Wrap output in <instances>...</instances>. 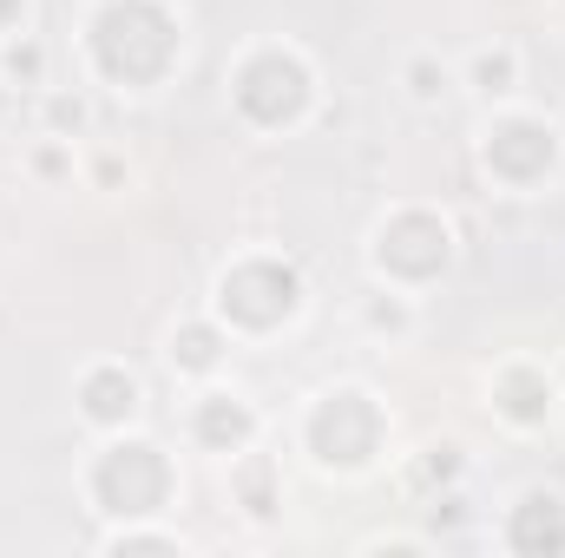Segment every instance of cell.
<instances>
[{
    "label": "cell",
    "instance_id": "1",
    "mask_svg": "<svg viewBox=\"0 0 565 558\" xmlns=\"http://www.w3.org/2000/svg\"><path fill=\"white\" fill-rule=\"evenodd\" d=\"M198 53V20L184 0H79L73 7V73L113 99L151 106L164 99Z\"/></svg>",
    "mask_w": 565,
    "mask_h": 558
},
{
    "label": "cell",
    "instance_id": "2",
    "mask_svg": "<svg viewBox=\"0 0 565 558\" xmlns=\"http://www.w3.org/2000/svg\"><path fill=\"white\" fill-rule=\"evenodd\" d=\"M217 99L231 132L250 144H289L309 139L329 119V73L316 60V46H302L296 33H250L231 46L224 73H217Z\"/></svg>",
    "mask_w": 565,
    "mask_h": 558
},
{
    "label": "cell",
    "instance_id": "3",
    "mask_svg": "<svg viewBox=\"0 0 565 558\" xmlns=\"http://www.w3.org/2000/svg\"><path fill=\"white\" fill-rule=\"evenodd\" d=\"M289 453L322 480V486H362L375 473L395 466L402 453V420L388 408V395L362 375H335L316 382L296 408H289Z\"/></svg>",
    "mask_w": 565,
    "mask_h": 558
},
{
    "label": "cell",
    "instance_id": "4",
    "mask_svg": "<svg viewBox=\"0 0 565 558\" xmlns=\"http://www.w3.org/2000/svg\"><path fill=\"white\" fill-rule=\"evenodd\" d=\"M204 309L231 329L237 348H277L316 315V277L282 244H237L204 282Z\"/></svg>",
    "mask_w": 565,
    "mask_h": 558
},
{
    "label": "cell",
    "instance_id": "5",
    "mask_svg": "<svg viewBox=\"0 0 565 558\" xmlns=\"http://www.w3.org/2000/svg\"><path fill=\"white\" fill-rule=\"evenodd\" d=\"M73 493L99 526L119 519H158L184 506V460L171 440H158L151 427L126 433H93L86 453L73 460Z\"/></svg>",
    "mask_w": 565,
    "mask_h": 558
},
{
    "label": "cell",
    "instance_id": "6",
    "mask_svg": "<svg viewBox=\"0 0 565 558\" xmlns=\"http://www.w3.org/2000/svg\"><path fill=\"white\" fill-rule=\"evenodd\" d=\"M467 158H473V178L487 184V197L540 204L565 184V119L533 99L487 106L467 139Z\"/></svg>",
    "mask_w": 565,
    "mask_h": 558
},
{
    "label": "cell",
    "instance_id": "7",
    "mask_svg": "<svg viewBox=\"0 0 565 558\" xmlns=\"http://www.w3.org/2000/svg\"><path fill=\"white\" fill-rule=\"evenodd\" d=\"M460 257H467V237L440 197H388L362 230V277L408 289L422 302L440 282H454Z\"/></svg>",
    "mask_w": 565,
    "mask_h": 558
},
{
    "label": "cell",
    "instance_id": "8",
    "mask_svg": "<svg viewBox=\"0 0 565 558\" xmlns=\"http://www.w3.org/2000/svg\"><path fill=\"white\" fill-rule=\"evenodd\" d=\"M480 415L507 440H553L565 427V382L553 355L540 348H507L480 368Z\"/></svg>",
    "mask_w": 565,
    "mask_h": 558
},
{
    "label": "cell",
    "instance_id": "9",
    "mask_svg": "<svg viewBox=\"0 0 565 558\" xmlns=\"http://www.w3.org/2000/svg\"><path fill=\"white\" fill-rule=\"evenodd\" d=\"M257 440H270V415L250 388H237L231 375L217 382H198V388H178V447L198 453V460H237L250 453Z\"/></svg>",
    "mask_w": 565,
    "mask_h": 558
},
{
    "label": "cell",
    "instance_id": "10",
    "mask_svg": "<svg viewBox=\"0 0 565 558\" xmlns=\"http://www.w3.org/2000/svg\"><path fill=\"white\" fill-rule=\"evenodd\" d=\"M66 408H73L86 440L93 433H126V427L151 420V382L126 355H86L66 382Z\"/></svg>",
    "mask_w": 565,
    "mask_h": 558
},
{
    "label": "cell",
    "instance_id": "11",
    "mask_svg": "<svg viewBox=\"0 0 565 558\" xmlns=\"http://www.w3.org/2000/svg\"><path fill=\"white\" fill-rule=\"evenodd\" d=\"M487 546L507 558H565V486L559 480L513 486L487 519Z\"/></svg>",
    "mask_w": 565,
    "mask_h": 558
},
{
    "label": "cell",
    "instance_id": "12",
    "mask_svg": "<svg viewBox=\"0 0 565 558\" xmlns=\"http://www.w3.org/2000/svg\"><path fill=\"white\" fill-rule=\"evenodd\" d=\"M244 348L231 342V329L198 302V309H184V315H171L164 322V335H158V368H164V382L171 388H198V382H217V375H231V362H237Z\"/></svg>",
    "mask_w": 565,
    "mask_h": 558
},
{
    "label": "cell",
    "instance_id": "13",
    "mask_svg": "<svg viewBox=\"0 0 565 558\" xmlns=\"http://www.w3.org/2000/svg\"><path fill=\"white\" fill-rule=\"evenodd\" d=\"M224 506L250 533H277L282 526V513H289V473H282V453L270 440H257L250 453L224 460Z\"/></svg>",
    "mask_w": 565,
    "mask_h": 558
},
{
    "label": "cell",
    "instance_id": "14",
    "mask_svg": "<svg viewBox=\"0 0 565 558\" xmlns=\"http://www.w3.org/2000/svg\"><path fill=\"white\" fill-rule=\"evenodd\" d=\"M349 329L369 342V348H408L415 335L427 329V302L422 296H408V289H388V282H369L349 296Z\"/></svg>",
    "mask_w": 565,
    "mask_h": 558
},
{
    "label": "cell",
    "instance_id": "15",
    "mask_svg": "<svg viewBox=\"0 0 565 558\" xmlns=\"http://www.w3.org/2000/svg\"><path fill=\"white\" fill-rule=\"evenodd\" d=\"M454 66H460V99H473L480 112L487 106H507V99H526V46L513 33L473 40Z\"/></svg>",
    "mask_w": 565,
    "mask_h": 558
},
{
    "label": "cell",
    "instance_id": "16",
    "mask_svg": "<svg viewBox=\"0 0 565 558\" xmlns=\"http://www.w3.org/2000/svg\"><path fill=\"white\" fill-rule=\"evenodd\" d=\"M395 480L408 500H434L454 486H473V447L460 433H427L415 453H395Z\"/></svg>",
    "mask_w": 565,
    "mask_h": 558
},
{
    "label": "cell",
    "instance_id": "17",
    "mask_svg": "<svg viewBox=\"0 0 565 558\" xmlns=\"http://www.w3.org/2000/svg\"><path fill=\"white\" fill-rule=\"evenodd\" d=\"M395 93H402L408 112L440 119V112L460 99V66H454L440 46H408V53L395 60Z\"/></svg>",
    "mask_w": 565,
    "mask_h": 558
},
{
    "label": "cell",
    "instance_id": "18",
    "mask_svg": "<svg viewBox=\"0 0 565 558\" xmlns=\"http://www.w3.org/2000/svg\"><path fill=\"white\" fill-rule=\"evenodd\" d=\"M93 552L99 558H191L198 552V539H191L171 513H158V519H119V526H99V533H93Z\"/></svg>",
    "mask_w": 565,
    "mask_h": 558
},
{
    "label": "cell",
    "instance_id": "19",
    "mask_svg": "<svg viewBox=\"0 0 565 558\" xmlns=\"http://www.w3.org/2000/svg\"><path fill=\"white\" fill-rule=\"evenodd\" d=\"M33 132H60V139H93L99 132V93L86 79H53L26 99Z\"/></svg>",
    "mask_w": 565,
    "mask_h": 558
},
{
    "label": "cell",
    "instance_id": "20",
    "mask_svg": "<svg viewBox=\"0 0 565 558\" xmlns=\"http://www.w3.org/2000/svg\"><path fill=\"white\" fill-rule=\"evenodd\" d=\"M79 144L86 139H60V132H26L20 139V178L46 197L79 191Z\"/></svg>",
    "mask_w": 565,
    "mask_h": 558
},
{
    "label": "cell",
    "instance_id": "21",
    "mask_svg": "<svg viewBox=\"0 0 565 558\" xmlns=\"http://www.w3.org/2000/svg\"><path fill=\"white\" fill-rule=\"evenodd\" d=\"M79 191H93V197H132L139 191V158L126 144L93 132V139L79 144Z\"/></svg>",
    "mask_w": 565,
    "mask_h": 558
},
{
    "label": "cell",
    "instance_id": "22",
    "mask_svg": "<svg viewBox=\"0 0 565 558\" xmlns=\"http://www.w3.org/2000/svg\"><path fill=\"white\" fill-rule=\"evenodd\" d=\"M0 79H7V86H20L26 99H33L40 86H53V40H46L40 26L7 33V40H0Z\"/></svg>",
    "mask_w": 565,
    "mask_h": 558
},
{
    "label": "cell",
    "instance_id": "23",
    "mask_svg": "<svg viewBox=\"0 0 565 558\" xmlns=\"http://www.w3.org/2000/svg\"><path fill=\"white\" fill-rule=\"evenodd\" d=\"M422 513H427V533L447 546L467 519H473V506H467V486H454V493H434V500H422Z\"/></svg>",
    "mask_w": 565,
    "mask_h": 558
},
{
    "label": "cell",
    "instance_id": "24",
    "mask_svg": "<svg viewBox=\"0 0 565 558\" xmlns=\"http://www.w3.org/2000/svg\"><path fill=\"white\" fill-rule=\"evenodd\" d=\"M355 552H402V558H427V552H440V539L434 533H395V526H382V533H362L355 539Z\"/></svg>",
    "mask_w": 565,
    "mask_h": 558
},
{
    "label": "cell",
    "instance_id": "25",
    "mask_svg": "<svg viewBox=\"0 0 565 558\" xmlns=\"http://www.w3.org/2000/svg\"><path fill=\"white\" fill-rule=\"evenodd\" d=\"M26 26H40V0H0V40L26 33Z\"/></svg>",
    "mask_w": 565,
    "mask_h": 558
},
{
    "label": "cell",
    "instance_id": "26",
    "mask_svg": "<svg viewBox=\"0 0 565 558\" xmlns=\"http://www.w3.org/2000/svg\"><path fill=\"white\" fill-rule=\"evenodd\" d=\"M20 99H26V93H20V86H7V79H0V139H7V132H13V126H20Z\"/></svg>",
    "mask_w": 565,
    "mask_h": 558
},
{
    "label": "cell",
    "instance_id": "27",
    "mask_svg": "<svg viewBox=\"0 0 565 558\" xmlns=\"http://www.w3.org/2000/svg\"><path fill=\"white\" fill-rule=\"evenodd\" d=\"M553 368H559V382H565V342H559V348H553Z\"/></svg>",
    "mask_w": 565,
    "mask_h": 558
},
{
    "label": "cell",
    "instance_id": "28",
    "mask_svg": "<svg viewBox=\"0 0 565 558\" xmlns=\"http://www.w3.org/2000/svg\"><path fill=\"white\" fill-rule=\"evenodd\" d=\"M546 7H565V0H546Z\"/></svg>",
    "mask_w": 565,
    "mask_h": 558
},
{
    "label": "cell",
    "instance_id": "29",
    "mask_svg": "<svg viewBox=\"0 0 565 558\" xmlns=\"http://www.w3.org/2000/svg\"><path fill=\"white\" fill-rule=\"evenodd\" d=\"M559 119H565V106H559Z\"/></svg>",
    "mask_w": 565,
    "mask_h": 558
}]
</instances>
